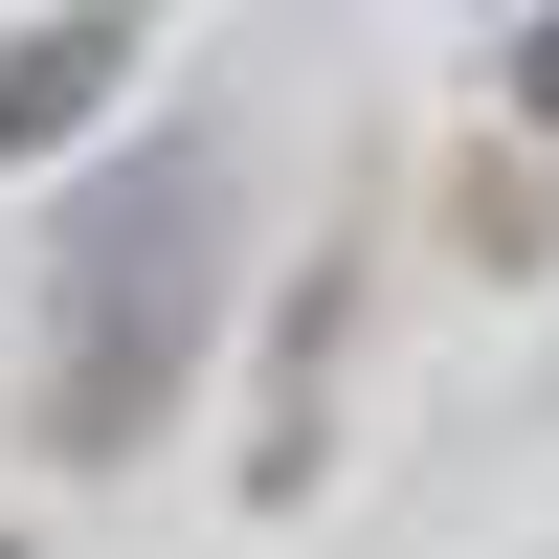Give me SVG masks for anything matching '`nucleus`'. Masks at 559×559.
<instances>
[{
    "label": "nucleus",
    "instance_id": "1",
    "mask_svg": "<svg viewBox=\"0 0 559 559\" xmlns=\"http://www.w3.org/2000/svg\"><path fill=\"white\" fill-rule=\"evenodd\" d=\"M112 90H134V23H23V45H0V179H23V157H68Z\"/></svg>",
    "mask_w": 559,
    "mask_h": 559
},
{
    "label": "nucleus",
    "instance_id": "2",
    "mask_svg": "<svg viewBox=\"0 0 559 559\" xmlns=\"http://www.w3.org/2000/svg\"><path fill=\"white\" fill-rule=\"evenodd\" d=\"M515 112H537V134H559V23H537V45H515Z\"/></svg>",
    "mask_w": 559,
    "mask_h": 559
},
{
    "label": "nucleus",
    "instance_id": "3",
    "mask_svg": "<svg viewBox=\"0 0 559 559\" xmlns=\"http://www.w3.org/2000/svg\"><path fill=\"white\" fill-rule=\"evenodd\" d=\"M0 559H23V537H0Z\"/></svg>",
    "mask_w": 559,
    "mask_h": 559
}]
</instances>
